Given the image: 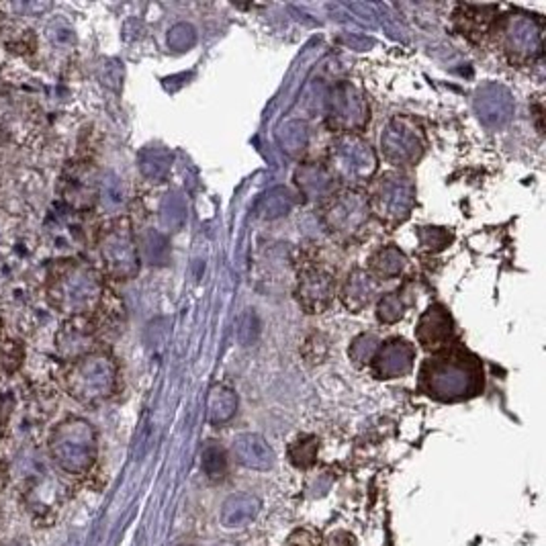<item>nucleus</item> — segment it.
<instances>
[{"label": "nucleus", "mask_w": 546, "mask_h": 546, "mask_svg": "<svg viewBox=\"0 0 546 546\" xmlns=\"http://www.w3.org/2000/svg\"><path fill=\"white\" fill-rule=\"evenodd\" d=\"M414 358L416 353L409 342L393 338L385 342V346H380V350H377L375 356H372V369H375L380 379L401 377L411 371Z\"/></svg>", "instance_id": "obj_9"}, {"label": "nucleus", "mask_w": 546, "mask_h": 546, "mask_svg": "<svg viewBox=\"0 0 546 546\" xmlns=\"http://www.w3.org/2000/svg\"><path fill=\"white\" fill-rule=\"evenodd\" d=\"M504 43L507 54L514 58L533 59L536 54H541V33L528 19H507L504 27Z\"/></svg>", "instance_id": "obj_10"}, {"label": "nucleus", "mask_w": 546, "mask_h": 546, "mask_svg": "<svg viewBox=\"0 0 546 546\" xmlns=\"http://www.w3.org/2000/svg\"><path fill=\"white\" fill-rule=\"evenodd\" d=\"M6 481H9V475H6L4 465H0V491L6 488Z\"/></svg>", "instance_id": "obj_23"}, {"label": "nucleus", "mask_w": 546, "mask_h": 546, "mask_svg": "<svg viewBox=\"0 0 546 546\" xmlns=\"http://www.w3.org/2000/svg\"><path fill=\"white\" fill-rule=\"evenodd\" d=\"M289 456H291V461H293L295 467H301V469L311 467L313 462H316V456H318V440L313 436L297 440V443L291 446Z\"/></svg>", "instance_id": "obj_20"}, {"label": "nucleus", "mask_w": 546, "mask_h": 546, "mask_svg": "<svg viewBox=\"0 0 546 546\" xmlns=\"http://www.w3.org/2000/svg\"><path fill=\"white\" fill-rule=\"evenodd\" d=\"M401 318H403V305H401L399 293H391L379 303V319L380 321L393 324V321H398Z\"/></svg>", "instance_id": "obj_21"}, {"label": "nucleus", "mask_w": 546, "mask_h": 546, "mask_svg": "<svg viewBox=\"0 0 546 546\" xmlns=\"http://www.w3.org/2000/svg\"><path fill=\"white\" fill-rule=\"evenodd\" d=\"M117 371L109 356L86 354L70 366L66 389L74 399L86 406L104 401L115 391Z\"/></svg>", "instance_id": "obj_3"}, {"label": "nucleus", "mask_w": 546, "mask_h": 546, "mask_svg": "<svg viewBox=\"0 0 546 546\" xmlns=\"http://www.w3.org/2000/svg\"><path fill=\"white\" fill-rule=\"evenodd\" d=\"M371 266L379 276H383V279H391V276L399 274L401 268L406 266V258H403V254L395 248H387V250H380L377 256L371 260Z\"/></svg>", "instance_id": "obj_19"}, {"label": "nucleus", "mask_w": 546, "mask_h": 546, "mask_svg": "<svg viewBox=\"0 0 546 546\" xmlns=\"http://www.w3.org/2000/svg\"><path fill=\"white\" fill-rule=\"evenodd\" d=\"M258 512L260 501L256 497L248 496V493H237V496H231L226 504H223L219 520L223 528L237 530L248 526V524L256 518Z\"/></svg>", "instance_id": "obj_14"}, {"label": "nucleus", "mask_w": 546, "mask_h": 546, "mask_svg": "<svg viewBox=\"0 0 546 546\" xmlns=\"http://www.w3.org/2000/svg\"><path fill=\"white\" fill-rule=\"evenodd\" d=\"M101 256L107 271L117 279H131L138 273L139 260L127 221H115L101 237Z\"/></svg>", "instance_id": "obj_5"}, {"label": "nucleus", "mask_w": 546, "mask_h": 546, "mask_svg": "<svg viewBox=\"0 0 546 546\" xmlns=\"http://www.w3.org/2000/svg\"><path fill=\"white\" fill-rule=\"evenodd\" d=\"M285 546H321V536L311 528H297L295 533L287 538Z\"/></svg>", "instance_id": "obj_22"}, {"label": "nucleus", "mask_w": 546, "mask_h": 546, "mask_svg": "<svg viewBox=\"0 0 546 546\" xmlns=\"http://www.w3.org/2000/svg\"><path fill=\"white\" fill-rule=\"evenodd\" d=\"M385 152L393 162H414L422 154L420 136L414 130H406V125L395 121L387 130L385 136Z\"/></svg>", "instance_id": "obj_13"}, {"label": "nucleus", "mask_w": 546, "mask_h": 546, "mask_svg": "<svg viewBox=\"0 0 546 546\" xmlns=\"http://www.w3.org/2000/svg\"><path fill=\"white\" fill-rule=\"evenodd\" d=\"M411 201H414V192L407 178L389 176L375 194V209L380 219L403 221L409 215Z\"/></svg>", "instance_id": "obj_8"}, {"label": "nucleus", "mask_w": 546, "mask_h": 546, "mask_svg": "<svg viewBox=\"0 0 546 546\" xmlns=\"http://www.w3.org/2000/svg\"><path fill=\"white\" fill-rule=\"evenodd\" d=\"M201 465H203V470L207 477L211 479H221L228 473V456L226 451L219 444L215 443H207L203 452H201Z\"/></svg>", "instance_id": "obj_18"}, {"label": "nucleus", "mask_w": 546, "mask_h": 546, "mask_svg": "<svg viewBox=\"0 0 546 546\" xmlns=\"http://www.w3.org/2000/svg\"><path fill=\"white\" fill-rule=\"evenodd\" d=\"M96 451V432L86 420L70 417V420L56 425L49 438L51 459L58 462L59 469L66 473L82 475L94 465Z\"/></svg>", "instance_id": "obj_2"}, {"label": "nucleus", "mask_w": 546, "mask_h": 546, "mask_svg": "<svg viewBox=\"0 0 546 546\" xmlns=\"http://www.w3.org/2000/svg\"><path fill=\"white\" fill-rule=\"evenodd\" d=\"M237 409V398L231 389L226 387H213L211 393H209V403H207V411H209V420L213 424H226L234 417Z\"/></svg>", "instance_id": "obj_16"}, {"label": "nucleus", "mask_w": 546, "mask_h": 546, "mask_svg": "<svg viewBox=\"0 0 546 546\" xmlns=\"http://www.w3.org/2000/svg\"><path fill=\"white\" fill-rule=\"evenodd\" d=\"M372 168H375V158H372L369 146L353 138L344 139L336 148V152H332V172L340 178L354 181V178L369 176Z\"/></svg>", "instance_id": "obj_6"}, {"label": "nucleus", "mask_w": 546, "mask_h": 546, "mask_svg": "<svg viewBox=\"0 0 546 546\" xmlns=\"http://www.w3.org/2000/svg\"><path fill=\"white\" fill-rule=\"evenodd\" d=\"M369 219V201L358 192H346L327 209V226L338 234H354Z\"/></svg>", "instance_id": "obj_7"}, {"label": "nucleus", "mask_w": 546, "mask_h": 546, "mask_svg": "<svg viewBox=\"0 0 546 546\" xmlns=\"http://www.w3.org/2000/svg\"><path fill=\"white\" fill-rule=\"evenodd\" d=\"M481 369L465 353H451L424 364L422 383L432 398L443 401L467 399L483 385Z\"/></svg>", "instance_id": "obj_1"}, {"label": "nucleus", "mask_w": 546, "mask_h": 546, "mask_svg": "<svg viewBox=\"0 0 546 546\" xmlns=\"http://www.w3.org/2000/svg\"><path fill=\"white\" fill-rule=\"evenodd\" d=\"M372 293H375V281H372V276H369L364 271H356L348 279L346 291H344V301H346L350 309L358 311L363 309L364 305H369Z\"/></svg>", "instance_id": "obj_17"}, {"label": "nucleus", "mask_w": 546, "mask_h": 546, "mask_svg": "<svg viewBox=\"0 0 546 546\" xmlns=\"http://www.w3.org/2000/svg\"><path fill=\"white\" fill-rule=\"evenodd\" d=\"M452 338L451 316L438 305L424 313L417 327V340L425 350H443Z\"/></svg>", "instance_id": "obj_12"}, {"label": "nucleus", "mask_w": 546, "mask_h": 546, "mask_svg": "<svg viewBox=\"0 0 546 546\" xmlns=\"http://www.w3.org/2000/svg\"><path fill=\"white\" fill-rule=\"evenodd\" d=\"M49 297L58 309L68 313H85L99 301L101 281L93 268L70 264L51 281Z\"/></svg>", "instance_id": "obj_4"}, {"label": "nucleus", "mask_w": 546, "mask_h": 546, "mask_svg": "<svg viewBox=\"0 0 546 546\" xmlns=\"http://www.w3.org/2000/svg\"><path fill=\"white\" fill-rule=\"evenodd\" d=\"M332 295V281L327 274L311 273L305 276L303 287L299 291V299H303V305L309 313H319L321 308H326Z\"/></svg>", "instance_id": "obj_15"}, {"label": "nucleus", "mask_w": 546, "mask_h": 546, "mask_svg": "<svg viewBox=\"0 0 546 546\" xmlns=\"http://www.w3.org/2000/svg\"><path fill=\"white\" fill-rule=\"evenodd\" d=\"M234 459L242 467H248L254 470H268L274 465V452L268 443L258 434H242L234 440L231 446Z\"/></svg>", "instance_id": "obj_11"}]
</instances>
